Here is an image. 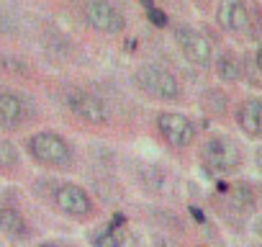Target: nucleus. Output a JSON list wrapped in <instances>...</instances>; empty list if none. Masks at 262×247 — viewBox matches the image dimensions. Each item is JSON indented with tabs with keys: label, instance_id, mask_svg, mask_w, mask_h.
<instances>
[{
	"label": "nucleus",
	"instance_id": "obj_1",
	"mask_svg": "<svg viewBox=\"0 0 262 247\" xmlns=\"http://www.w3.org/2000/svg\"><path fill=\"white\" fill-rule=\"evenodd\" d=\"M24 150L29 152V157L36 165H44L49 170L70 173V170H75V162H77V155H75V147L70 145V139L57 132H47V129L26 137Z\"/></svg>",
	"mask_w": 262,
	"mask_h": 247
},
{
	"label": "nucleus",
	"instance_id": "obj_2",
	"mask_svg": "<svg viewBox=\"0 0 262 247\" xmlns=\"http://www.w3.org/2000/svg\"><path fill=\"white\" fill-rule=\"evenodd\" d=\"M59 100L62 106L80 121L93 123V127H108L111 123V108L108 103L95 95L93 90L82 88V85H62L59 88Z\"/></svg>",
	"mask_w": 262,
	"mask_h": 247
},
{
	"label": "nucleus",
	"instance_id": "obj_3",
	"mask_svg": "<svg viewBox=\"0 0 262 247\" xmlns=\"http://www.w3.org/2000/svg\"><path fill=\"white\" fill-rule=\"evenodd\" d=\"M134 83L139 90H144L147 95L157 98V100H165V103H178L183 100V83L180 77L165 67V65H157V62H147L142 67L134 70Z\"/></svg>",
	"mask_w": 262,
	"mask_h": 247
},
{
	"label": "nucleus",
	"instance_id": "obj_4",
	"mask_svg": "<svg viewBox=\"0 0 262 247\" xmlns=\"http://www.w3.org/2000/svg\"><path fill=\"white\" fill-rule=\"evenodd\" d=\"M201 162L208 173L234 175L242 168V150L229 134H211L201 145Z\"/></svg>",
	"mask_w": 262,
	"mask_h": 247
},
{
	"label": "nucleus",
	"instance_id": "obj_5",
	"mask_svg": "<svg viewBox=\"0 0 262 247\" xmlns=\"http://www.w3.org/2000/svg\"><path fill=\"white\" fill-rule=\"evenodd\" d=\"M52 203L59 214H64L67 219H75V221H85L95 214V201L93 196L80 186V183H72V180H59L54 183L52 188Z\"/></svg>",
	"mask_w": 262,
	"mask_h": 247
},
{
	"label": "nucleus",
	"instance_id": "obj_6",
	"mask_svg": "<svg viewBox=\"0 0 262 247\" xmlns=\"http://www.w3.org/2000/svg\"><path fill=\"white\" fill-rule=\"evenodd\" d=\"M36 118V106L29 95L13 88H0V129L21 132Z\"/></svg>",
	"mask_w": 262,
	"mask_h": 247
},
{
	"label": "nucleus",
	"instance_id": "obj_7",
	"mask_svg": "<svg viewBox=\"0 0 262 247\" xmlns=\"http://www.w3.org/2000/svg\"><path fill=\"white\" fill-rule=\"evenodd\" d=\"M172 39H175L180 54H183L190 65L203 67V70L213 67V44H211V39H208L206 34H201V31L193 29V26L175 24V26H172Z\"/></svg>",
	"mask_w": 262,
	"mask_h": 247
},
{
	"label": "nucleus",
	"instance_id": "obj_8",
	"mask_svg": "<svg viewBox=\"0 0 262 247\" xmlns=\"http://www.w3.org/2000/svg\"><path fill=\"white\" fill-rule=\"evenodd\" d=\"M155 127H157L160 137L170 147H178V150H185V147H190L198 139L195 121L190 116L180 113V111H160L155 116Z\"/></svg>",
	"mask_w": 262,
	"mask_h": 247
},
{
	"label": "nucleus",
	"instance_id": "obj_9",
	"mask_svg": "<svg viewBox=\"0 0 262 247\" xmlns=\"http://www.w3.org/2000/svg\"><path fill=\"white\" fill-rule=\"evenodd\" d=\"M82 18L90 29L100 34H121L126 29V16L113 0H85L82 6Z\"/></svg>",
	"mask_w": 262,
	"mask_h": 247
},
{
	"label": "nucleus",
	"instance_id": "obj_10",
	"mask_svg": "<svg viewBox=\"0 0 262 247\" xmlns=\"http://www.w3.org/2000/svg\"><path fill=\"white\" fill-rule=\"evenodd\" d=\"M216 21L219 26L231 34V36H252L254 21L249 8L244 6V0H219L216 6Z\"/></svg>",
	"mask_w": 262,
	"mask_h": 247
},
{
	"label": "nucleus",
	"instance_id": "obj_11",
	"mask_svg": "<svg viewBox=\"0 0 262 247\" xmlns=\"http://www.w3.org/2000/svg\"><path fill=\"white\" fill-rule=\"evenodd\" d=\"M236 123L249 139H262V98H244L236 108Z\"/></svg>",
	"mask_w": 262,
	"mask_h": 247
},
{
	"label": "nucleus",
	"instance_id": "obj_12",
	"mask_svg": "<svg viewBox=\"0 0 262 247\" xmlns=\"http://www.w3.org/2000/svg\"><path fill=\"white\" fill-rule=\"evenodd\" d=\"M0 232L13 242H29L31 239V224L13 206H0Z\"/></svg>",
	"mask_w": 262,
	"mask_h": 247
},
{
	"label": "nucleus",
	"instance_id": "obj_13",
	"mask_svg": "<svg viewBox=\"0 0 262 247\" xmlns=\"http://www.w3.org/2000/svg\"><path fill=\"white\" fill-rule=\"evenodd\" d=\"M88 239H90V247H139L137 239L128 234L126 227L123 229H116L111 221L103 224V227H98V229H93L88 234Z\"/></svg>",
	"mask_w": 262,
	"mask_h": 247
},
{
	"label": "nucleus",
	"instance_id": "obj_14",
	"mask_svg": "<svg viewBox=\"0 0 262 247\" xmlns=\"http://www.w3.org/2000/svg\"><path fill=\"white\" fill-rule=\"evenodd\" d=\"M213 70H216V75H219L221 83L234 85V83H239L242 75H244V62H242V57H239L236 52L226 49V52H219V54L213 57Z\"/></svg>",
	"mask_w": 262,
	"mask_h": 247
},
{
	"label": "nucleus",
	"instance_id": "obj_15",
	"mask_svg": "<svg viewBox=\"0 0 262 247\" xmlns=\"http://www.w3.org/2000/svg\"><path fill=\"white\" fill-rule=\"evenodd\" d=\"M229 201H231V206L234 209H239V211H244V214H249L252 209H254V203H257V196H254V191H252V186L249 183H244V180H239V183H234L231 188H229Z\"/></svg>",
	"mask_w": 262,
	"mask_h": 247
},
{
	"label": "nucleus",
	"instance_id": "obj_16",
	"mask_svg": "<svg viewBox=\"0 0 262 247\" xmlns=\"http://www.w3.org/2000/svg\"><path fill=\"white\" fill-rule=\"evenodd\" d=\"M201 108H203L206 113L221 118V116H226V111H229V98H226L224 90L208 88V90H203V95H201Z\"/></svg>",
	"mask_w": 262,
	"mask_h": 247
},
{
	"label": "nucleus",
	"instance_id": "obj_17",
	"mask_svg": "<svg viewBox=\"0 0 262 247\" xmlns=\"http://www.w3.org/2000/svg\"><path fill=\"white\" fill-rule=\"evenodd\" d=\"M21 165V155L16 150V145L6 137H0V175H11L16 173Z\"/></svg>",
	"mask_w": 262,
	"mask_h": 247
},
{
	"label": "nucleus",
	"instance_id": "obj_18",
	"mask_svg": "<svg viewBox=\"0 0 262 247\" xmlns=\"http://www.w3.org/2000/svg\"><path fill=\"white\" fill-rule=\"evenodd\" d=\"M0 67H6L8 72L18 75V77H31V67L26 59H18V57H0Z\"/></svg>",
	"mask_w": 262,
	"mask_h": 247
},
{
	"label": "nucleus",
	"instance_id": "obj_19",
	"mask_svg": "<svg viewBox=\"0 0 262 247\" xmlns=\"http://www.w3.org/2000/svg\"><path fill=\"white\" fill-rule=\"evenodd\" d=\"M144 13H147V21H149L155 29H167V26H170V16H167L162 8L155 6V8H147Z\"/></svg>",
	"mask_w": 262,
	"mask_h": 247
},
{
	"label": "nucleus",
	"instance_id": "obj_20",
	"mask_svg": "<svg viewBox=\"0 0 262 247\" xmlns=\"http://www.w3.org/2000/svg\"><path fill=\"white\" fill-rule=\"evenodd\" d=\"M13 31V26H11V18L0 11V34H11Z\"/></svg>",
	"mask_w": 262,
	"mask_h": 247
},
{
	"label": "nucleus",
	"instance_id": "obj_21",
	"mask_svg": "<svg viewBox=\"0 0 262 247\" xmlns=\"http://www.w3.org/2000/svg\"><path fill=\"white\" fill-rule=\"evenodd\" d=\"M34 247H72L70 242H59V239H49V242H39Z\"/></svg>",
	"mask_w": 262,
	"mask_h": 247
},
{
	"label": "nucleus",
	"instance_id": "obj_22",
	"mask_svg": "<svg viewBox=\"0 0 262 247\" xmlns=\"http://www.w3.org/2000/svg\"><path fill=\"white\" fill-rule=\"evenodd\" d=\"M190 216H193V219H195V221H201V224H203V221H206V214H203V211H201V209H198V206H190Z\"/></svg>",
	"mask_w": 262,
	"mask_h": 247
},
{
	"label": "nucleus",
	"instance_id": "obj_23",
	"mask_svg": "<svg viewBox=\"0 0 262 247\" xmlns=\"http://www.w3.org/2000/svg\"><path fill=\"white\" fill-rule=\"evenodd\" d=\"M190 3H193L198 11H208V8H211V0H190Z\"/></svg>",
	"mask_w": 262,
	"mask_h": 247
},
{
	"label": "nucleus",
	"instance_id": "obj_24",
	"mask_svg": "<svg viewBox=\"0 0 262 247\" xmlns=\"http://www.w3.org/2000/svg\"><path fill=\"white\" fill-rule=\"evenodd\" d=\"M252 65H254V67H257V70L262 72V47H259V49L254 52V62H252Z\"/></svg>",
	"mask_w": 262,
	"mask_h": 247
},
{
	"label": "nucleus",
	"instance_id": "obj_25",
	"mask_svg": "<svg viewBox=\"0 0 262 247\" xmlns=\"http://www.w3.org/2000/svg\"><path fill=\"white\" fill-rule=\"evenodd\" d=\"M254 234H257V237H262V216H257V219H254Z\"/></svg>",
	"mask_w": 262,
	"mask_h": 247
},
{
	"label": "nucleus",
	"instance_id": "obj_26",
	"mask_svg": "<svg viewBox=\"0 0 262 247\" xmlns=\"http://www.w3.org/2000/svg\"><path fill=\"white\" fill-rule=\"evenodd\" d=\"M257 160H259V162H262V150H259V152H257Z\"/></svg>",
	"mask_w": 262,
	"mask_h": 247
}]
</instances>
